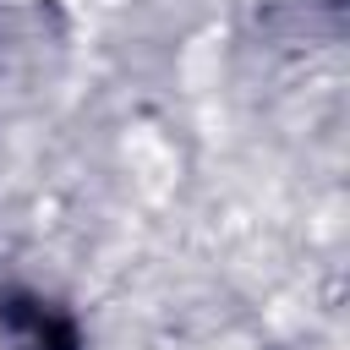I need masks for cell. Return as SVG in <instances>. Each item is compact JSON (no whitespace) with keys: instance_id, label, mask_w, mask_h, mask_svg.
I'll return each mask as SVG.
<instances>
[{"instance_id":"obj_1","label":"cell","mask_w":350,"mask_h":350,"mask_svg":"<svg viewBox=\"0 0 350 350\" xmlns=\"http://www.w3.org/2000/svg\"><path fill=\"white\" fill-rule=\"evenodd\" d=\"M22 350H71V328L55 323L44 306H27V317H22Z\"/></svg>"}]
</instances>
